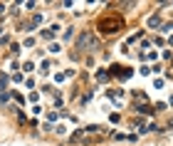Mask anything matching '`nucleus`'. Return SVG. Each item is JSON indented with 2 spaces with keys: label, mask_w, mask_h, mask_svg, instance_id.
<instances>
[{
  "label": "nucleus",
  "mask_w": 173,
  "mask_h": 146,
  "mask_svg": "<svg viewBox=\"0 0 173 146\" xmlns=\"http://www.w3.org/2000/svg\"><path fill=\"white\" fill-rule=\"evenodd\" d=\"M121 25H124L121 18H104L102 22H99V30H102L104 35H114L116 30H121Z\"/></svg>",
  "instance_id": "f257e3e1"
}]
</instances>
